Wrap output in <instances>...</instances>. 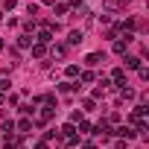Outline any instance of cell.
<instances>
[{
	"mask_svg": "<svg viewBox=\"0 0 149 149\" xmlns=\"http://www.w3.org/2000/svg\"><path fill=\"white\" fill-rule=\"evenodd\" d=\"M32 56H44V44H35L32 47Z\"/></svg>",
	"mask_w": 149,
	"mask_h": 149,
	"instance_id": "8",
	"label": "cell"
},
{
	"mask_svg": "<svg viewBox=\"0 0 149 149\" xmlns=\"http://www.w3.org/2000/svg\"><path fill=\"white\" fill-rule=\"evenodd\" d=\"M67 41H70V44H79V41H82V32H79V29H73V32H70V38H67Z\"/></svg>",
	"mask_w": 149,
	"mask_h": 149,
	"instance_id": "3",
	"label": "cell"
},
{
	"mask_svg": "<svg viewBox=\"0 0 149 149\" xmlns=\"http://www.w3.org/2000/svg\"><path fill=\"white\" fill-rule=\"evenodd\" d=\"M47 41H53V35H50V29H44V32L38 35V44H47Z\"/></svg>",
	"mask_w": 149,
	"mask_h": 149,
	"instance_id": "4",
	"label": "cell"
},
{
	"mask_svg": "<svg viewBox=\"0 0 149 149\" xmlns=\"http://www.w3.org/2000/svg\"><path fill=\"white\" fill-rule=\"evenodd\" d=\"M129 41H132V35H126V41H117L114 50H117V53H126V44H129Z\"/></svg>",
	"mask_w": 149,
	"mask_h": 149,
	"instance_id": "2",
	"label": "cell"
},
{
	"mask_svg": "<svg viewBox=\"0 0 149 149\" xmlns=\"http://www.w3.org/2000/svg\"><path fill=\"white\" fill-rule=\"evenodd\" d=\"M126 67H140V58H134V56H129V58H126Z\"/></svg>",
	"mask_w": 149,
	"mask_h": 149,
	"instance_id": "5",
	"label": "cell"
},
{
	"mask_svg": "<svg viewBox=\"0 0 149 149\" xmlns=\"http://www.w3.org/2000/svg\"><path fill=\"white\" fill-rule=\"evenodd\" d=\"M18 143H21V140L9 134V137H6V143H3V149H18Z\"/></svg>",
	"mask_w": 149,
	"mask_h": 149,
	"instance_id": "1",
	"label": "cell"
},
{
	"mask_svg": "<svg viewBox=\"0 0 149 149\" xmlns=\"http://www.w3.org/2000/svg\"><path fill=\"white\" fill-rule=\"evenodd\" d=\"M3 132H6V134H12V132H15V123H12V120H6V123H3Z\"/></svg>",
	"mask_w": 149,
	"mask_h": 149,
	"instance_id": "7",
	"label": "cell"
},
{
	"mask_svg": "<svg viewBox=\"0 0 149 149\" xmlns=\"http://www.w3.org/2000/svg\"><path fill=\"white\" fill-rule=\"evenodd\" d=\"M111 76H114V82H120V85H123V79H126V73H123V70H114Z\"/></svg>",
	"mask_w": 149,
	"mask_h": 149,
	"instance_id": "6",
	"label": "cell"
}]
</instances>
